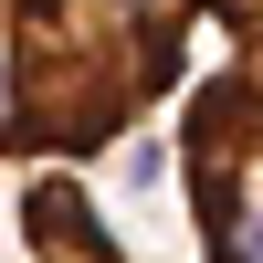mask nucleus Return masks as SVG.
Masks as SVG:
<instances>
[{"label": "nucleus", "mask_w": 263, "mask_h": 263, "mask_svg": "<svg viewBox=\"0 0 263 263\" xmlns=\"http://www.w3.org/2000/svg\"><path fill=\"white\" fill-rule=\"evenodd\" d=\"M32 232H42V253H53V263H105V232H95V211H84L63 179H42V190H32Z\"/></svg>", "instance_id": "f257e3e1"}]
</instances>
